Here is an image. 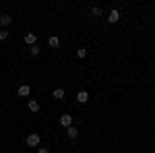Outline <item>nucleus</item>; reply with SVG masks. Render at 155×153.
I'll return each instance as SVG.
<instances>
[{
    "instance_id": "obj_1",
    "label": "nucleus",
    "mask_w": 155,
    "mask_h": 153,
    "mask_svg": "<svg viewBox=\"0 0 155 153\" xmlns=\"http://www.w3.org/2000/svg\"><path fill=\"white\" fill-rule=\"evenodd\" d=\"M27 145H29V147H37V145H39V135H35V132L29 135V137H27Z\"/></svg>"
},
{
    "instance_id": "obj_2",
    "label": "nucleus",
    "mask_w": 155,
    "mask_h": 153,
    "mask_svg": "<svg viewBox=\"0 0 155 153\" xmlns=\"http://www.w3.org/2000/svg\"><path fill=\"white\" fill-rule=\"evenodd\" d=\"M60 124H62V126H66V128H68V126H72V116H68V114L60 116Z\"/></svg>"
},
{
    "instance_id": "obj_3",
    "label": "nucleus",
    "mask_w": 155,
    "mask_h": 153,
    "mask_svg": "<svg viewBox=\"0 0 155 153\" xmlns=\"http://www.w3.org/2000/svg\"><path fill=\"white\" fill-rule=\"evenodd\" d=\"M77 101H79V104H87V101H89V93H87V91H79V93H77Z\"/></svg>"
},
{
    "instance_id": "obj_4",
    "label": "nucleus",
    "mask_w": 155,
    "mask_h": 153,
    "mask_svg": "<svg viewBox=\"0 0 155 153\" xmlns=\"http://www.w3.org/2000/svg\"><path fill=\"white\" fill-rule=\"evenodd\" d=\"M35 42H37V35H35V33H25V44L35 46Z\"/></svg>"
},
{
    "instance_id": "obj_5",
    "label": "nucleus",
    "mask_w": 155,
    "mask_h": 153,
    "mask_svg": "<svg viewBox=\"0 0 155 153\" xmlns=\"http://www.w3.org/2000/svg\"><path fill=\"white\" fill-rule=\"evenodd\" d=\"M118 19H120V12L114 8V11H110V17H107V21L110 23H118Z\"/></svg>"
},
{
    "instance_id": "obj_6",
    "label": "nucleus",
    "mask_w": 155,
    "mask_h": 153,
    "mask_svg": "<svg viewBox=\"0 0 155 153\" xmlns=\"http://www.w3.org/2000/svg\"><path fill=\"white\" fill-rule=\"evenodd\" d=\"M66 135H68V139H77V137H79V128L68 126V128H66Z\"/></svg>"
},
{
    "instance_id": "obj_7",
    "label": "nucleus",
    "mask_w": 155,
    "mask_h": 153,
    "mask_svg": "<svg viewBox=\"0 0 155 153\" xmlns=\"http://www.w3.org/2000/svg\"><path fill=\"white\" fill-rule=\"evenodd\" d=\"M11 15H0V25H2V27H8V25H11Z\"/></svg>"
},
{
    "instance_id": "obj_8",
    "label": "nucleus",
    "mask_w": 155,
    "mask_h": 153,
    "mask_svg": "<svg viewBox=\"0 0 155 153\" xmlns=\"http://www.w3.org/2000/svg\"><path fill=\"white\" fill-rule=\"evenodd\" d=\"M29 93H31L29 85H21V87H19V95H21V97H27Z\"/></svg>"
},
{
    "instance_id": "obj_9",
    "label": "nucleus",
    "mask_w": 155,
    "mask_h": 153,
    "mask_svg": "<svg viewBox=\"0 0 155 153\" xmlns=\"http://www.w3.org/2000/svg\"><path fill=\"white\" fill-rule=\"evenodd\" d=\"M27 108H29L31 112H39V104H37L35 99H29V101H27Z\"/></svg>"
},
{
    "instance_id": "obj_10",
    "label": "nucleus",
    "mask_w": 155,
    "mask_h": 153,
    "mask_svg": "<svg viewBox=\"0 0 155 153\" xmlns=\"http://www.w3.org/2000/svg\"><path fill=\"white\" fill-rule=\"evenodd\" d=\"M48 44H50L52 48H58V46H60V39H58L56 35H52V37H48Z\"/></svg>"
},
{
    "instance_id": "obj_11",
    "label": "nucleus",
    "mask_w": 155,
    "mask_h": 153,
    "mask_svg": "<svg viewBox=\"0 0 155 153\" xmlns=\"http://www.w3.org/2000/svg\"><path fill=\"white\" fill-rule=\"evenodd\" d=\"M52 95H54V99H62V97H64V89H60V87H58V89H54V93H52Z\"/></svg>"
},
{
    "instance_id": "obj_12",
    "label": "nucleus",
    "mask_w": 155,
    "mask_h": 153,
    "mask_svg": "<svg viewBox=\"0 0 155 153\" xmlns=\"http://www.w3.org/2000/svg\"><path fill=\"white\" fill-rule=\"evenodd\" d=\"M77 56H79V58H85V56H87V50H85V48L77 50Z\"/></svg>"
},
{
    "instance_id": "obj_13",
    "label": "nucleus",
    "mask_w": 155,
    "mask_h": 153,
    "mask_svg": "<svg viewBox=\"0 0 155 153\" xmlns=\"http://www.w3.org/2000/svg\"><path fill=\"white\" fill-rule=\"evenodd\" d=\"M29 52H31V56H37V54H39V48H37V46H31V50H29Z\"/></svg>"
},
{
    "instance_id": "obj_14",
    "label": "nucleus",
    "mask_w": 155,
    "mask_h": 153,
    "mask_svg": "<svg viewBox=\"0 0 155 153\" xmlns=\"http://www.w3.org/2000/svg\"><path fill=\"white\" fill-rule=\"evenodd\" d=\"M91 12H93L95 17H99V15H101V8H99V6H93V8H91Z\"/></svg>"
},
{
    "instance_id": "obj_15",
    "label": "nucleus",
    "mask_w": 155,
    "mask_h": 153,
    "mask_svg": "<svg viewBox=\"0 0 155 153\" xmlns=\"http://www.w3.org/2000/svg\"><path fill=\"white\" fill-rule=\"evenodd\" d=\"M6 37H8V33H6V31H0V39H6Z\"/></svg>"
},
{
    "instance_id": "obj_16",
    "label": "nucleus",
    "mask_w": 155,
    "mask_h": 153,
    "mask_svg": "<svg viewBox=\"0 0 155 153\" xmlns=\"http://www.w3.org/2000/svg\"><path fill=\"white\" fill-rule=\"evenodd\" d=\"M39 153H50V149H39Z\"/></svg>"
}]
</instances>
